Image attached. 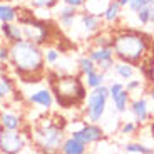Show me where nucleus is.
Returning <instances> with one entry per match:
<instances>
[{"mask_svg":"<svg viewBox=\"0 0 154 154\" xmlns=\"http://www.w3.org/2000/svg\"><path fill=\"white\" fill-rule=\"evenodd\" d=\"M149 7H151V5H149ZM149 7L141 8V10L136 14V20H137V23H139V25H143V27L149 25Z\"/></svg>","mask_w":154,"mask_h":154,"instance_id":"473e14b6","label":"nucleus"},{"mask_svg":"<svg viewBox=\"0 0 154 154\" xmlns=\"http://www.w3.org/2000/svg\"><path fill=\"white\" fill-rule=\"evenodd\" d=\"M117 2H119V4H121V7H127V5H129V4H131V0H117Z\"/></svg>","mask_w":154,"mask_h":154,"instance_id":"4c0bfd02","label":"nucleus"},{"mask_svg":"<svg viewBox=\"0 0 154 154\" xmlns=\"http://www.w3.org/2000/svg\"><path fill=\"white\" fill-rule=\"evenodd\" d=\"M111 100V94H109L107 85H100V87L91 89L87 92V97L84 100V116L82 119L87 122L100 124V121L104 119L106 111H107V104Z\"/></svg>","mask_w":154,"mask_h":154,"instance_id":"423d86ee","label":"nucleus"},{"mask_svg":"<svg viewBox=\"0 0 154 154\" xmlns=\"http://www.w3.org/2000/svg\"><path fill=\"white\" fill-rule=\"evenodd\" d=\"M49 87L54 94L55 104L62 109H72L84 106L87 97V87L81 74H54L47 75Z\"/></svg>","mask_w":154,"mask_h":154,"instance_id":"7ed1b4c3","label":"nucleus"},{"mask_svg":"<svg viewBox=\"0 0 154 154\" xmlns=\"http://www.w3.org/2000/svg\"><path fill=\"white\" fill-rule=\"evenodd\" d=\"M154 147L147 146L144 143H137V141H131V143L124 144V152L127 154H152Z\"/></svg>","mask_w":154,"mask_h":154,"instance_id":"5701e85b","label":"nucleus"},{"mask_svg":"<svg viewBox=\"0 0 154 154\" xmlns=\"http://www.w3.org/2000/svg\"><path fill=\"white\" fill-rule=\"evenodd\" d=\"M151 47L152 38L143 30L119 29L112 32V50L116 60H122L137 67L151 55Z\"/></svg>","mask_w":154,"mask_h":154,"instance_id":"f03ea898","label":"nucleus"},{"mask_svg":"<svg viewBox=\"0 0 154 154\" xmlns=\"http://www.w3.org/2000/svg\"><path fill=\"white\" fill-rule=\"evenodd\" d=\"M129 112L132 114L134 121L141 126V124H146L151 119V111H149V102H147L146 97L137 96L134 99H131L129 102Z\"/></svg>","mask_w":154,"mask_h":154,"instance_id":"f8f14e48","label":"nucleus"},{"mask_svg":"<svg viewBox=\"0 0 154 154\" xmlns=\"http://www.w3.org/2000/svg\"><path fill=\"white\" fill-rule=\"evenodd\" d=\"M137 126L139 124L136 122V121H124V122L121 124L119 132L122 136H132V134H136V131H137Z\"/></svg>","mask_w":154,"mask_h":154,"instance_id":"c756f323","label":"nucleus"},{"mask_svg":"<svg viewBox=\"0 0 154 154\" xmlns=\"http://www.w3.org/2000/svg\"><path fill=\"white\" fill-rule=\"evenodd\" d=\"M119 154H127V152H119Z\"/></svg>","mask_w":154,"mask_h":154,"instance_id":"79ce46f5","label":"nucleus"},{"mask_svg":"<svg viewBox=\"0 0 154 154\" xmlns=\"http://www.w3.org/2000/svg\"><path fill=\"white\" fill-rule=\"evenodd\" d=\"M30 136L23 131H8L0 127V154H20L30 146Z\"/></svg>","mask_w":154,"mask_h":154,"instance_id":"0eeeda50","label":"nucleus"},{"mask_svg":"<svg viewBox=\"0 0 154 154\" xmlns=\"http://www.w3.org/2000/svg\"><path fill=\"white\" fill-rule=\"evenodd\" d=\"M8 60H10V45L5 44L4 40H0V66L8 64Z\"/></svg>","mask_w":154,"mask_h":154,"instance_id":"2f4dec72","label":"nucleus"},{"mask_svg":"<svg viewBox=\"0 0 154 154\" xmlns=\"http://www.w3.org/2000/svg\"><path fill=\"white\" fill-rule=\"evenodd\" d=\"M69 136H72L74 139L84 143L85 146H92V144H97V143H100V141H104L106 132L99 124L87 122V121L81 119L79 121V127L70 129Z\"/></svg>","mask_w":154,"mask_h":154,"instance_id":"6e6552de","label":"nucleus"},{"mask_svg":"<svg viewBox=\"0 0 154 154\" xmlns=\"http://www.w3.org/2000/svg\"><path fill=\"white\" fill-rule=\"evenodd\" d=\"M112 72L116 74V77H119L122 81H131L132 77L136 75V67L132 64H127L122 60H116L114 67H112Z\"/></svg>","mask_w":154,"mask_h":154,"instance_id":"412c9836","label":"nucleus"},{"mask_svg":"<svg viewBox=\"0 0 154 154\" xmlns=\"http://www.w3.org/2000/svg\"><path fill=\"white\" fill-rule=\"evenodd\" d=\"M23 32V38L29 42H34L37 45L44 47L50 38H52V32H54V25L45 19H40L34 14L30 7L22 8L19 7V19Z\"/></svg>","mask_w":154,"mask_h":154,"instance_id":"39448f33","label":"nucleus"},{"mask_svg":"<svg viewBox=\"0 0 154 154\" xmlns=\"http://www.w3.org/2000/svg\"><path fill=\"white\" fill-rule=\"evenodd\" d=\"M87 55L94 60V64L97 66V69L104 74L112 72V67L116 64L114 50L112 47H91L87 52Z\"/></svg>","mask_w":154,"mask_h":154,"instance_id":"1a4fd4ad","label":"nucleus"},{"mask_svg":"<svg viewBox=\"0 0 154 154\" xmlns=\"http://www.w3.org/2000/svg\"><path fill=\"white\" fill-rule=\"evenodd\" d=\"M10 2H14V4H22L23 0H10Z\"/></svg>","mask_w":154,"mask_h":154,"instance_id":"ea45409f","label":"nucleus"},{"mask_svg":"<svg viewBox=\"0 0 154 154\" xmlns=\"http://www.w3.org/2000/svg\"><path fill=\"white\" fill-rule=\"evenodd\" d=\"M96 69H97V66L94 64V60L89 55H81V57L77 59V70H79V74L82 77L87 75L89 72H92Z\"/></svg>","mask_w":154,"mask_h":154,"instance_id":"393cba45","label":"nucleus"},{"mask_svg":"<svg viewBox=\"0 0 154 154\" xmlns=\"http://www.w3.org/2000/svg\"><path fill=\"white\" fill-rule=\"evenodd\" d=\"M15 92H17L15 81H14L8 74L0 72V102H2V100L10 99Z\"/></svg>","mask_w":154,"mask_h":154,"instance_id":"6ab92c4d","label":"nucleus"},{"mask_svg":"<svg viewBox=\"0 0 154 154\" xmlns=\"http://www.w3.org/2000/svg\"><path fill=\"white\" fill-rule=\"evenodd\" d=\"M50 154H60V152H50Z\"/></svg>","mask_w":154,"mask_h":154,"instance_id":"a19ab883","label":"nucleus"},{"mask_svg":"<svg viewBox=\"0 0 154 154\" xmlns=\"http://www.w3.org/2000/svg\"><path fill=\"white\" fill-rule=\"evenodd\" d=\"M44 59H45V64L55 66L60 60V50L55 47H44Z\"/></svg>","mask_w":154,"mask_h":154,"instance_id":"cd10ccee","label":"nucleus"},{"mask_svg":"<svg viewBox=\"0 0 154 154\" xmlns=\"http://www.w3.org/2000/svg\"><path fill=\"white\" fill-rule=\"evenodd\" d=\"M143 85H144V81H141V79H134V77H132L131 81L126 82V91L129 94H136V92H139V91L143 89Z\"/></svg>","mask_w":154,"mask_h":154,"instance_id":"7c9ffc66","label":"nucleus"},{"mask_svg":"<svg viewBox=\"0 0 154 154\" xmlns=\"http://www.w3.org/2000/svg\"><path fill=\"white\" fill-rule=\"evenodd\" d=\"M8 64L22 82L37 84L45 77L44 47L37 45L34 42H29L25 38L10 45V60H8Z\"/></svg>","mask_w":154,"mask_h":154,"instance_id":"f257e3e1","label":"nucleus"},{"mask_svg":"<svg viewBox=\"0 0 154 154\" xmlns=\"http://www.w3.org/2000/svg\"><path fill=\"white\" fill-rule=\"evenodd\" d=\"M100 17H102V22L104 23H109V25L117 23L119 19L122 17V7H121V4L117 0H111L107 4V7L104 8V12H102Z\"/></svg>","mask_w":154,"mask_h":154,"instance_id":"f3484780","label":"nucleus"},{"mask_svg":"<svg viewBox=\"0 0 154 154\" xmlns=\"http://www.w3.org/2000/svg\"><path fill=\"white\" fill-rule=\"evenodd\" d=\"M152 154H154V151H152Z\"/></svg>","mask_w":154,"mask_h":154,"instance_id":"c03bdc74","label":"nucleus"},{"mask_svg":"<svg viewBox=\"0 0 154 154\" xmlns=\"http://www.w3.org/2000/svg\"><path fill=\"white\" fill-rule=\"evenodd\" d=\"M0 72H2V66H0Z\"/></svg>","mask_w":154,"mask_h":154,"instance_id":"37998d69","label":"nucleus"},{"mask_svg":"<svg viewBox=\"0 0 154 154\" xmlns=\"http://www.w3.org/2000/svg\"><path fill=\"white\" fill-rule=\"evenodd\" d=\"M77 23H79V27L82 29L84 35H96L97 32L102 30V23L104 22H102V19H100L99 15L84 10V12L79 14V20H77Z\"/></svg>","mask_w":154,"mask_h":154,"instance_id":"ddd939ff","label":"nucleus"},{"mask_svg":"<svg viewBox=\"0 0 154 154\" xmlns=\"http://www.w3.org/2000/svg\"><path fill=\"white\" fill-rule=\"evenodd\" d=\"M20 154H40V152H38L37 149H34V147H32V149H25L23 152H20Z\"/></svg>","mask_w":154,"mask_h":154,"instance_id":"e433bc0d","label":"nucleus"},{"mask_svg":"<svg viewBox=\"0 0 154 154\" xmlns=\"http://www.w3.org/2000/svg\"><path fill=\"white\" fill-rule=\"evenodd\" d=\"M0 38L8 45L23 40V32L22 25L17 22H8V23H0Z\"/></svg>","mask_w":154,"mask_h":154,"instance_id":"4468645a","label":"nucleus"},{"mask_svg":"<svg viewBox=\"0 0 154 154\" xmlns=\"http://www.w3.org/2000/svg\"><path fill=\"white\" fill-rule=\"evenodd\" d=\"M109 2H111V0H84V10L91 12V14H96V15L100 17ZM100 19H102V17H100Z\"/></svg>","mask_w":154,"mask_h":154,"instance_id":"b1692460","label":"nucleus"},{"mask_svg":"<svg viewBox=\"0 0 154 154\" xmlns=\"http://www.w3.org/2000/svg\"><path fill=\"white\" fill-rule=\"evenodd\" d=\"M32 10H54L59 7V0H27Z\"/></svg>","mask_w":154,"mask_h":154,"instance_id":"a878e982","label":"nucleus"},{"mask_svg":"<svg viewBox=\"0 0 154 154\" xmlns=\"http://www.w3.org/2000/svg\"><path fill=\"white\" fill-rule=\"evenodd\" d=\"M94 47H112V34L111 32H97L94 35Z\"/></svg>","mask_w":154,"mask_h":154,"instance_id":"bb28decb","label":"nucleus"},{"mask_svg":"<svg viewBox=\"0 0 154 154\" xmlns=\"http://www.w3.org/2000/svg\"><path fill=\"white\" fill-rule=\"evenodd\" d=\"M79 14L81 10L75 7H69V5H62L59 7L57 14H55V19H57V23L62 30H72L77 25V20H79Z\"/></svg>","mask_w":154,"mask_h":154,"instance_id":"9b49d317","label":"nucleus"},{"mask_svg":"<svg viewBox=\"0 0 154 154\" xmlns=\"http://www.w3.org/2000/svg\"><path fill=\"white\" fill-rule=\"evenodd\" d=\"M19 19V5L10 0H0V23L17 22Z\"/></svg>","mask_w":154,"mask_h":154,"instance_id":"dca6fc26","label":"nucleus"},{"mask_svg":"<svg viewBox=\"0 0 154 154\" xmlns=\"http://www.w3.org/2000/svg\"><path fill=\"white\" fill-rule=\"evenodd\" d=\"M66 127L67 122L62 119L59 122L57 116L40 119L34 126L30 136V143L35 146V149L40 154H50V152H59L60 146L66 139Z\"/></svg>","mask_w":154,"mask_h":154,"instance_id":"20e7f679","label":"nucleus"},{"mask_svg":"<svg viewBox=\"0 0 154 154\" xmlns=\"http://www.w3.org/2000/svg\"><path fill=\"white\" fill-rule=\"evenodd\" d=\"M27 100L29 104L35 106V107L42 109V111L49 112L50 109L54 107L55 104V99H54V94L50 91V87H37L34 89L32 92L27 94Z\"/></svg>","mask_w":154,"mask_h":154,"instance_id":"9d476101","label":"nucleus"},{"mask_svg":"<svg viewBox=\"0 0 154 154\" xmlns=\"http://www.w3.org/2000/svg\"><path fill=\"white\" fill-rule=\"evenodd\" d=\"M106 75H107V74H104V72H100L99 69H96V70H92V72H89L87 75H84L82 79H84L85 87L91 91V89H96V87L104 85L106 84Z\"/></svg>","mask_w":154,"mask_h":154,"instance_id":"4be33fe9","label":"nucleus"},{"mask_svg":"<svg viewBox=\"0 0 154 154\" xmlns=\"http://www.w3.org/2000/svg\"><path fill=\"white\" fill-rule=\"evenodd\" d=\"M149 5H154V0H131V4L127 5V8L132 14H137L141 8H146Z\"/></svg>","mask_w":154,"mask_h":154,"instance_id":"c85d7f7f","label":"nucleus"},{"mask_svg":"<svg viewBox=\"0 0 154 154\" xmlns=\"http://www.w3.org/2000/svg\"><path fill=\"white\" fill-rule=\"evenodd\" d=\"M149 25H154V5L149 7Z\"/></svg>","mask_w":154,"mask_h":154,"instance_id":"c9c22d12","label":"nucleus"},{"mask_svg":"<svg viewBox=\"0 0 154 154\" xmlns=\"http://www.w3.org/2000/svg\"><path fill=\"white\" fill-rule=\"evenodd\" d=\"M62 5H69V7H75V8H84V0H59Z\"/></svg>","mask_w":154,"mask_h":154,"instance_id":"f704fd0d","label":"nucleus"},{"mask_svg":"<svg viewBox=\"0 0 154 154\" xmlns=\"http://www.w3.org/2000/svg\"><path fill=\"white\" fill-rule=\"evenodd\" d=\"M87 147L89 146H85L84 143L74 139L72 136H67V137L64 139V143H62L59 152L60 154H87Z\"/></svg>","mask_w":154,"mask_h":154,"instance_id":"a211bd4d","label":"nucleus"},{"mask_svg":"<svg viewBox=\"0 0 154 154\" xmlns=\"http://www.w3.org/2000/svg\"><path fill=\"white\" fill-rule=\"evenodd\" d=\"M131 94L127 92L126 89H122L121 92L114 94V96H111V102L112 106H114V111L117 112V114H124V112L129 109V102H131Z\"/></svg>","mask_w":154,"mask_h":154,"instance_id":"aec40b11","label":"nucleus"},{"mask_svg":"<svg viewBox=\"0 0 154 154\" xmlns=\"http://www.w3.org/2000/svg\"><path fill=\"white\" fill-rule=\"evenodd\" d=\"M23 124L22 116L14 111H2L0 112V127L8 131H19Z\"/></svg>","mask_w":154,"mask_h":154,"instance_id":"2eb2a0df","label":"nucleus"},{"mask_svg":"<svg viewBox=\"0 0 154 154\" xmlns=\"http://www.w3.org/2000/svg\"><path fill=\"white\" fill-rule=\"evenodd\" d=\"M147 94H149L151 100H152V102H154V85H152V87H149V91H147Z\"/></svg>","mask_w":154,"mask_h":154,"instance_id":"58836bf2","label":"nucleus"},{"mask_svg":"<svg viewBox=\"0 0 154 154\" xmlns=\"http://www.w3.org/2000/svg\"><path fill=\"white\" fill-rule=\"evenodd\" d=\"M107 87H109V94L114 96V94L121 92L122 89H126V84H124V82H119V81H112L111 84H107Z\"/></svg>","mask_w":154,"mask_h":154,"instance_id":"72a5a7b5","label":"nucleus"}]
</instances>
